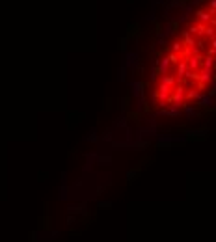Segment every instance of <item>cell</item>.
<instances>
[{
    "mask_svg": "<svg viewBox=\"0 0 216 242\" xmlns=\"http://www.w3.org/2000/svg\"><path fill=\"white\" fill-rule=\"evenodd\" d=\"M114 136L158 145L216 127V0H151L127 28Z\"/></svg>",
    "mask_w": 216,
    "mask_h": 242,
    "instance_id": "obj_1",
    "label": "cell"
}]
</instances>
